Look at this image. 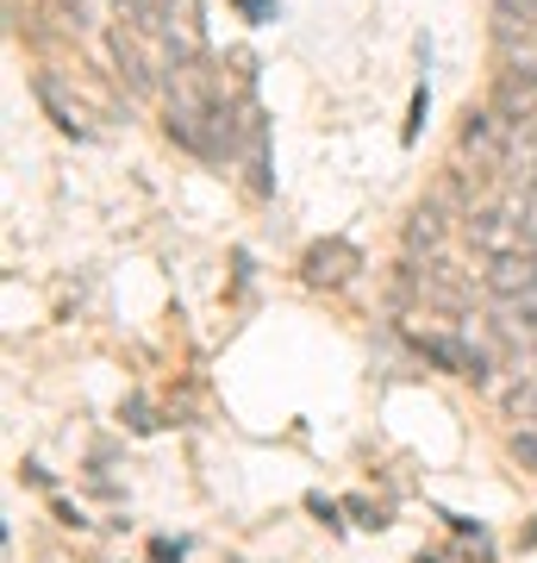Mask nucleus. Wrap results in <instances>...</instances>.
<instances>
[{
    "instance_id": "nucleus-12",
    "label": "nucleus",
    "mask_w": 537,
    "mask_h": 563,
    "mask_svg": "<svg viewBox=\"0 0 537 563\" xmlns=\"http://www.w3.org/2000/svg\"><path fill=\"white\" fill-rule=\"evenodd\" d=\"M513 457L525 463V470H537V426H518L513 432Z\"/></svg>"
},
{
    "instance_id": "nucleus-2",
    "label": "nucleus",
    "mask_w": 537,
    "mask_h": 563,
    "mask_svg": "<svg viewBox=\"0 0 537 563\" xmlns=\"http://www.w3.org/2000/svg\"><path fill=\"white\" fill-rule=\"evenodd\" d=\"M413 288H418V301L425 307H444V313H469L476 307V282H469V269H457L450 257H432L413 263Z\"/></svg>"
},
{
    "instance_id": "nucleus-10",
    "label": "nucleus",
    "mask_w": 537,
    "mask_h": 563,
    "mask_svg": "<svg viewBox=\"0 0 537 563\" xmlns=\"http://www.w3.org/2000/svg\"><path fill=\"white\" fill-rule=\"evenodd\" d=\"M506 420L537 426V376H513L506 383Z\"/></svg>"
},
{
    "instance_id": "nucleus-11",
    "label": "nucleus",
    "mask_w": 537,
    "mask_h": 563,
    "mask_svg": "<svg viewBox=\"0 0 537 563\" xmlns=\"http://www.w3.org/2000/svg\"><path fill=\"white\" fill-rule=\"evenodd\" d=\"M500 7V25H525V32H537V0H494Z\"/></svg>"
},
{
    "instance_id": "nucleus-9",
    "label": "nucleus",
    "mask_w": 537,
    "mask_h": 563,
    "mask_svg": "<svg viewBox=\"0 0 537 563\" xmlns=\"http://www.w3.org/2000/svg\"><path fill=\"white\" fill-rule=\"evenodd\" d=\"M38 101L51 107V120H57L63 132H76V139H88V120H81V107H69V101H63L57 76H38Z\"/></svg>"
},
{
    "instance_id": "nucleus-13",
    "label": "nucleus",
    "mask_w": 537,
    "mask_h": 563,
    "mask_svg": "<svg viewBox=\"0 0 537 563\" xmlns=\"http://www.w3.org/2000/svg\"><path fill=\"white\" fill-rule=\"evenodd\" d=\"M425 107H432V88L418 81V88H413V120H406V132H400V139H406V144L418 139V125H425Z\"/></svg>"
},
{
    "instance_id": "nucleus-8",
    "label": "nucleus",
    "mask_w": 537,
    "mask_h": 563,
    "mask_svg": "<svg viewBox=\"0 0 537 563\" xmlns=\"http://www.w3.org/2000/svg\"><path fill=\"white\" fill-rule=\"evenodd\" d=\"M444 244V201H425V207H413V220H406V251H425V257H432V251H438Z\"/></svg>"
},
{
    "instance_id": "nucleus-3",
    "label": "nucleus",
    "mask_w": 537,
    "mask_h": 563,
    "mask_svg": "<svg viewBox=\"0 0 537 563\" xmlns=\"http://www.w3.org/2000/svg\"><path fill=\"white\" fill-rule=\"evenodd\" d=\"M418 344V357L425 363H438L444 376H462V383H481L494 363H488V351H481L476 339H462V332H413Z\"/></svg>"
},
{
    "instance_id": "nucleus-15",
    "label": "nucleus",
    "mask_w": 537,
    "mask_h": 563,
    "mask_svg": "<svg viewBox=\"0 0 537 563\" xmlns=\"http://www.w3.org/2000/svg\"><path fill=\"white\" fill-rule=\"evenodd\" d=\"M238 13H250V20H276V0H238Z\"/></svg>"
},
{
    "instance_id": "nucleus-1",
    "label": "nucleus",
    "mask_w": 537,
    "mask_h": 563,
    "mask_svg": "<svg viewBox=\"0 0 537 563\" xmlns=\"http://www.w3.org/2000/svg\"><path fill=\"white\" fill-rule=\"evenodd\" d=\"M150 32L163 38L169 63H206V13H200V0H163Z\"/></svg>"
},
{
    "instance_id": "nucleus-6",
    "label": "nucleus",
    "mask_w": 537,
    "mask_h": 563,
    "mask_svg": "<svg viewBox=\"0 0 537 563\" xmlns=\"http://www.w3.org/2000/svg\"><path fill=\"white\" fill-rule=\"evenodd\" d=\"M494 113H506L513 125H525V132H537V69H500L494 81Z\"/></svg>"
},
{
    "instance_id": "nucleus-4",
    "label": "nucleus",
    "mask_w": 537,
    "mask_h": 563,
    "mask_svg": "<svg viewBox=\"0 0 537 563\" xmlns=\"http://www.w3.org/2000/svg\"><path fill=\"white\" fill-rule=\"evenodd\" d=\"M481 288L494 295V301L518 307L537 295V251L532 244H518V251H494L488 257V269H481Z\"/></svg>"
},
{
    "instance_id": "nucleus-5",
    "label": "nucleus",
    "mask_w": 537,
    "mask_h": 563,
    "mask_svg": "<svg viewBox=\"0 0 537 563\" xmlns=\"http://www.w3.org/2000/svg\"><path fill=\"white\" fill-rule=\"evenodd\" d=\"M357 269H362V251L350 239H325V244H313V251L300 257V276L313 282V288H344Z\"/></svg>"
},
{
    "instance_id": "nucleus-16",
    "label": "nucleus",
    "mask_w": 537,
    "mask_h": 563,
    "mask_svg": "<svg viewBox=\"0 0 537 563\" xmlns=\"http://www.w3.org/2000/svg\"><path fill=\"white\" fill-rule=\"evenodd\" d=\"M525 344H532V363H537V332H532V339H525Z\"/></svg>"
},
{
    "instance_id": "nucleus-14",
    "label": "nucleus",
    "mask_w": 537,
    "mask_h": 563,
    "mask_svg": "<svg viewBox=\"0 0 537 563\" xmlns=\"http://www.w3.org/2000/svg\"><path fill=\"white\" fill-rule=\"evenodd\" d=\"M120 7H125V13H132L138 25H144V32H150V20H157V7H163V0H120Z\"/></svg>"
},
{
    "instance_id": "nucleus-7",
    "label": "nucleus",
    "mask_w": 537,
    "mask_h": 563,
    "mask_svg": "<svg viewBox=\"0 0 537 563\" xmlns=\"http://www.w3.org/2000/svg\"><path fill=\"white\" fill-rule=\"evenodd\" d=\"M107 51H113V63H120V81L132 88V95H157V69H150V57H144V38L138 32H113L107 38Z\"/></svg>"
}]
</instances>
